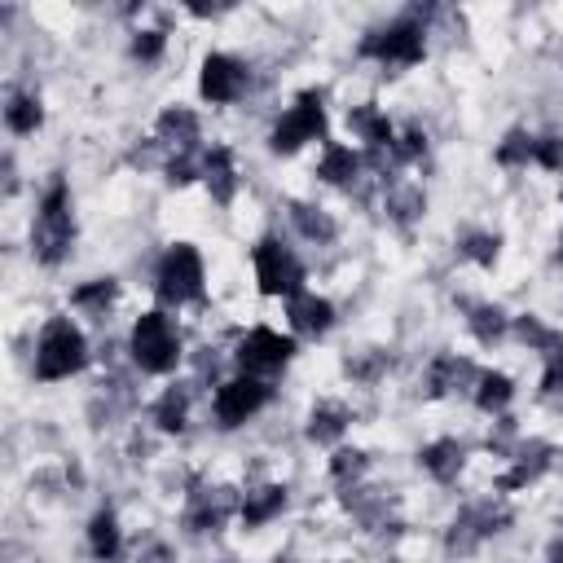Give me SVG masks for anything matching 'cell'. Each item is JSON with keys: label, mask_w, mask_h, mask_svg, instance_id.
<instances>
[{"label": "cell", "mask_w": 563, "mask_h": 563, "mask_svg": "<svg viewBox=\"0 0 563 563\" xmlns=\"http://www.w3.org/2000/svg\"><path fill=\"white\" fill-rule=\"evenodd\" d=\"M84 361H88V344H84L80 326L71 317H53L40 330V344H36V379L40 383L71 379L75 370H84Z\"/></svg>", "instance_id": "1"}, {"label": "cell", "mask_w": 563, "mask_h": 563, "mask_svg": "<svg viewBox=\"0 0 563 563\" xmlns=\"http://www.w3.org/2000/svg\"><path fill=\"white\" fill-rule=\"evenodd\" d=\"M132 361H137L146 374H168L181 361V339H176V326L168 313H141L137 326H132Z\"/></svg>", "instance_id": "2"}, {"label": "cell", "mask_w": 563, "mask_h": 563, "mask_svg": "<svg viewBox=\"0 0 563 563\" xmlns=\"http://www.w3.org/2000/svg\"><path fill=\"white\" fill-rule=\"evenodd\" d=\"M75 238V225H71V198H66V185H53L40 203V216H36V234H31V247L44 264H58L66 256Z\"/></svg>", "instance_id": "3"}, {"label": "cell", "mask_w": 563, "mask_h": 563, "mask_svg": "<svg viewBox=\"0 0 563 563\" xmlns=\"http://www.w3.org/2000/svg\"><path fill=\"white\" fill-rule=\"evenodd\" d=\"M198 295H203V256L190 242H176L168 256L159 260V300L190 304Z\"/></svg>", "instance_id": "4"}, {"label": "cell", "mask_w": 563, "mask_h": 563, "mask_svg": "<svg viewBox=\"0 0 563 563\" xmlns=\"http://www.w3.org/2000/svg\"><path fill=\"white\" fill-rule=\"evenodd\" d=\"M322 132H326L322 97H317V93H304L300 102H295V106L278 119V128H273L269 146H273V154H295L300 146H308V141L322 137Z\"/></svg>", "instance_id": "5"}, {"label": "cell", "mask_w": 563, "mask_h": 563, "mask_svg": "<svg viewBox=\"0 0 563 563\" xmlns=\"http://www.w3.org/2000/svg\"><path fill=\"white\" fill-rule=\"evenodd\" d=\"M256 282H260L264 295H282V300H291V295L304 291V264L295 260L282 242L264 238L256 247Z\"/></svg>", "instance_id": "6"}, {"label": "cell", "mask_w": 563, "mask_h": 563, "mask_svg": "<svg viewBox=\"0 0 563 563\" xmlns=\"http://www.w3.org/2000/svg\"><path fill=\"white\" fill-rule=\"evenodd\" d=\"M264 405H269V383H264L260 374H247V370H242L238 379L220 383L212 410H216V418H220V427H242L247 418H256Z\"/></svg>", "instance_id": "7"}, {"label": "cell", "mask_w": 563, "mask_h": 563, "mask_svg": "<svg viewBox=\"0 0 563 563\" xmlns=\"http://www.w3.org/2000/svg\"><path fill=\"white\" fill-rule=\"evenodd\" d=\"M291 357H295V339L278 335V330H269V326H256L238 344V366L247 374H273V370H282Z\"/></svg>", "instance_id": "8"}, {"label": "cell", "mask_w": 563, "mask_h": 563, "mask_svg": "<svg viewBox=\"0 0 563 563\" xmlns=\"http://www.w3.org/2000/svg\"><path fill=\"white\" fill-rule=\"evenodd\" d=\"M242 88H247V71H242V62H234L229 53H212V58L203 62V75H198V93H203V102L212 106H229L242 97Z\"/></svg>", "instance_id": "9"}, {"label": "cell", "mask_w": 563, "mask_h": 563, "mask_svg": "<svg viewBox=\"0 0 563 563\" xmlns=\"http://www.w3.org/2000/svg\"><path fill=\"white\" fill-rule=\"evenodd\" d=\"M361 49H366L370 58H379V62L410 66V62L423 58L427 44H423V27H414V22H396V27H388V31H374Z\"/></svg>", "instance_id": "10"}, {"label": "cell", "mask_w": 563, "mask_h": 563, "mask_svg": "<svg viewBox=\"0 0 563 563\" xmlns=\"http://www.w3.org/2000/svg\"><path fill=\"white\" fill-rule=\"evenodd\" d=\"M286 313H291V326L295 330H304V335H326L330 322H335V308H330L326 300H317V295H291L286 300Z\"/></svg>", "instance_id": "11"}, {"label": "cell", "mask_w": 563, "mask_h": 563, "mask_svg": "<svg viewBox=\"0 0 563 563\" xmlns=\"http://www.w3.org/2000/svg\"><path fill=\"white\" fill-rule=\"evenodd\" d=\"M203 176H207V185H212V194L220 198V203H229L238 190V172H234V150L229 146H216L212 154H207V163H203Z\"/></svg>", "instance_id": "12"}, {"label": "cell", "mask_w": 563, "mask_h": 563, "mask_svg": "<svg viewBox=\"0 0 563 563\" xmlns=\"http://www.w3.org/2000/svg\"><path fill=\"white\" fill-rule=\"evenodd\" d=\"M357 168H361V159L352 154V146H326L322 163H317V176L330 185H348L357 176Z\"/></svg>", "instance_id": "13"}, {"label": "cell", "mask_w": 563, "mask_h": 563, "mask_svg": "<svg viewBox=\"0 0 563 563\" xmlns=\"http://www.w3.org/2000/svg\"><path fill=\"white\" fill-rule=\"evenodd\" d=\"M282 506H286V489H260V493H251L247 506H242V524L247 528H260V524H269L273 515H282Z\"/></svg>", "instance_id": "14"}, {"label": "cell", "mask_w": 563, "mask_h": 563, "mask_svg": "<svg viewBox=\"0 0 563 563\" xmlns=\"http://www.w3.org/2000/svg\"><path fill=\"white\" fill-rule=\"evenodd\" d=\"M418 462H423L436 480H454L458 467H462V449L454 445V440H436V445H427L423 454H418Z\"/></svg>", "instance_id": "15"}, {"label": "cell", "mask_w": 563, "mask_h": 563, "mask_svg": "<svg viewBox=\"0 0 563 563\" xmlns=\"http://www.w3.org/2000/svg\"><path fill=\"white\" fill-rule=\"evenodd\" d=\"M344 427H348V414L339 410V405H317L313 423H308V436H313L317 445H335V440L344 436Z\"/></svg>", "instance_id": "16"}, {"label": "cell", "mask_w": 563, "mask_h": 563, "mask_svg": "<svg viewBox=\"0 0 563 563\" xmlns=\"http://www.w3.org/2000/svg\"><path fill=\"white\" fill-rule=\"evenodd\" d=\"M348 124H352V128H357V132H361V137H366V141H370V146H388V150H392V141H396V132H392V124H388V119H383V115H379V110H374V106H361V110H357V115H352V119H348Z\"/></svg>", "instance_id": "17"}, {"label": "cell", "mask_w": 563, "mask_h": 563, "mask_svg": "<svg viewBox=\"0 0 563 563\" xmlns=\"http://www.w3.org/2000/svg\"><path fill=\"white\" fill-rule=\"evenodd\" d=\"M511 396H515V388H511V379L506 374H480V410L484 414H498V410H506L511 405Z\"/></svg>", "instance_id": "18"}, {"label": "cell", "mask_w": 563, "mask_h": 563, "mask_svg": "<svg viewBox=\"0 0 563 563\" xmlns=\"http://www.w3.org/2000/svg\"><path fill=\"white\" fill-rule=\"evenodd\" d=\"M159 132H163V137H172V141H181V146H190V141H198V115H194V110H185V106L163 110Z\"/></svg>", "instance_id": "19"}, {"label": "cell", "mask_w": 563, "mask_h": 563, "mask_svg": "<svg viewBox=\"0 0 563 563\" xmlns=\"http://www.w3.org/2000/svg\"><path fill=\"white\" fill-rule=\"evenodd\" d=\"M40 119H44V110L36 97H14V102L5 106V124L18 132V137H27V132H36L40 128Z\"/></svg>", "instance_id": "20"}, {"label": "cell", "mask_w": 563, "mask_h": 563, "mask_svg": "<svg viewBox=\"0 0 563 563\" xmlns=\"http://www.w3.org/2000/svg\"><path fill=\"white\" fill-rule=\"evenodd\" d=\"M88 542H93V555L97 559L119 555V524H115V515H110V511L97 515L93 528H88Z\"/></svg>", "instance_id": "21"}, {"label": "cell", "mask_w": 563, "mask_h": 563, "mask_svg": "<svg viewBox=\"0 0 563 563\" xmlns=\"http://www.w3.org/2000/svg\"><path fill=\"white\" fill-rule=\"evenodd\" d=\"M110 300H115V282H110V278H97V282H88V286H80V291L71 295V304L75 308H88V313L106 308Z\"/></svg>", "instance_id": "22"}, {"label": "cell", "mask_w": 563, "mask_h": 563, "mask_svg": "<svg viewBox=\"0 0 563 563\" xmlns=\"http://www.w3.org/2000/svg\"><path fill=\"white\" fill-rule=\"evenodd\" d=\"M533 146H537L533 137H524V132H511V137L502 141V150H498V163H506V168H520V163L533 159Z\"/></svg>", "instance_id": "23"}, {"label": "cell", "mask_w": 563, "mask_h": 563, "mask_svg": "<svg viewBox=\"0 0 563 563\" xmlns=\"http://www.w3.org/2000/svg\"><path fill=\"white\" fill-rule=\"evenodd\" d=\"M159 427L163 432H181L185 427V392H168L159 401Z\"/></svg>", "instance_id": "24"}, {"label": "cell", "mask_w": 563, "mask_h": 563, "mask_svg": "<svg viewBox=\"0 0 563 563\" xmlns=\"http://www.w3.org/2000/svg\"><path fill=\"white\" fill-rule=\"evenodd\" d=\"M471 326H476V335L484 339V344H489V339H498L502 330H506V317H502V308H476Z\"/></svg>", "instance_id": "25"}, {"label": "cell", "mask_w": 563, "mask_h": 563, "mask_svg": "<svg viewBox=\"0 0 563 563\" xmlns=\"http://www.w3.org/2000/svg\"><path fill=\"white\" fill-rule=\"evenodd\" d=\"M533 159L542 163V168L559 172V168H563V141H559V137H542V141L533 146Z\"/></svg>", "instance_id": "26"}, {"label": "cell", "mask_w": 563, "mask_h": 563, "mask_svg": "<svg viewBox=\"0 0 563 563\" xmlns=\"http://www.w3.org/2000/svg\"><path fill=\"white\" fill-rule=\"evenodd\" d=\"M467 256L480 260V264H493V260H498V238H489V234L467 238Z\"/></svg>", "instance_id": "27"}, {"label": "cell", "mask_w": 563, "mask_h": 563, "mask_svg": "<svg viewBox=\"0 0 563 563\" xmlns=\"http://www.w3.org/2000/svg\"><path fill=\"white\" fill-rule=\"evenodd\" d=\"M185 9H190L194 18H216V14H225V9H234L238 0H181Z\"/></svg>", "instance_id": "28"}, {"label": "cell", "mask_w": 563, "mask_h": 563, "mask_svg": "<svg viewBox=\"0 0 563 563\" xmlns=\"http://www.w3.org/2000/svg\"><path fill=\"white\" fill-rule=\"evenodd\" d=\"M132 53H137L141 62H154L163 53V36H159V31H141L137 44H132Z\"/></svg>", "instance_id": "29"}, {"label": "cell", "mask_w": 563, "mask_h": 563, "mask_svg": "<svg viewBox=\"0 0 563 563\" xmlns=\"http://www.w3.org/2000/svg\"><path fill=\"white\" fill-rule=\"evenodd\" d=\"M330 471H335L339 480H344L348 471H352V476H357V471H361V454H357V449H339V454H335V462H330Z\"/></svg>", "instance_id": "30"}, {"label": "cell", "mask_w": 563, "mask_h": 563, "mask_svg": "<svg viewBox=\"0 0 563 563\" xmlns=\"http://www.w3.org/2000/svg\"><path fill=\"white\" fill-rule=\"evenodd\" d=\"M401 141H405V146H392L396 159H418V154L427 150V137H423V132H410V137H401Z\"/></svg>", "instance_id": "31"}, {"label": "cell", "mask_w": 563, "mask_h": 563, "mask_svg": "<svg viewBox=\"0 0 563 563\" xmlns=\"http://www.w3.org/2000/svg\"><path fill=\"white\" fill-rule=\"evenodd\" d=\"M559 256H563V238H559Z\"/></svg>", "instance_id": "32"}]
</instances>
